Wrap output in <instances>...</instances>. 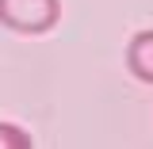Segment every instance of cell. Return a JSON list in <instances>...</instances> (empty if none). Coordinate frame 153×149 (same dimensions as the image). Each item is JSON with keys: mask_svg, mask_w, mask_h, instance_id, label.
Instances as JSON below:
<instances>
[{"mask_svg": "<svg viewBox=\"0 0 153 149\" xmlns=\"http://www.w3.org/2000/svg\"><path fill=\"white\" fill-rule=\"evenodd\" d=\"M126 69L142 84H153V31H138L126 42Z\"/></svg>", "mask_w": 153, "mask_h": 149, "instance_id": "7a4b0ae2", "label": "cell"}, {"mask_svg": "<svg viewBox=\"0 0 153 149\" xmlns=\"http://www.w3.org/2000/svg\"><path fill=\"white\" fill-rule=\"evenodd\" d=\"M61 19V0H0V27L12 35H46Z\"/></svg>", "mask_w": 153, "mask_h": 149, "instance_id": "6da1fadb", "label": "cell"}, {"mask_svg": "<svg viewBox=\"0 0 153 149\" xmlns=\"http://www.w3.org/2000/svg\"><path fill=\"white\" fill-rule=\"evenodd\" d=\"M0 149H35L31 134L16 122H0Z\"/></svg>", "mask_w": 153, "mask_h": 149, "instance_id": "3957f363", "label": "cell"}]
</instances>
